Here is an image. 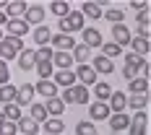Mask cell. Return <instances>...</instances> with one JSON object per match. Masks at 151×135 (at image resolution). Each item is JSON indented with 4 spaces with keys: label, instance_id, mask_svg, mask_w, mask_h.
<instances>
[{
    "label": "cell",
    "instance_id": "9a60e30c",
    "mask_svg": "<svg viewBox=\"0 0 151 135\" xmlns=\"http://www.w3.org/2000/svg\"><path fill=\"white\" fill-rule=\"evenodd\" d=\"M128 91H130V96H143V94H149V78H133V81H128Z\"/></svg>",
    "mask_w": 151,
    "mask_h": 135
},
{
    "label": "cell",
    "instance_id": "8d00e7d4",
    "mask_svg": "<svg viewBox=\"0 0 151 135\" xmlns=\"http://www.w3.org/2000/svg\"><path fill=\"white\" fill-rule=\"evenodd\" d=\"M34 70L39 73V81H50V75L55 73L52 62H34Z\"/></svg>",
    "mask_w": 151,
    "mask_h": 135
},
{
    "label": "cell",
    "instance_id": "c3c4849f",
    "mask_svg": "<svg viewBox=\"0 0 151 135\" xmlns=\"http://www.w3.org/2000/svg\"><path fill=\"white\" fill-rule=\"evenodd\" d=\"M3 36H5V31H3V29H0V42H3Z\"/></svg>",
    "mask_w": 151,
    "mask_h": 135
},
{
    "label": "cell",
    "instance_id": "44dd1931",
    "mask_svg": "<svg viewBox=\"0 0 151 135\" xmlns=\"http://www.w3.org/2000/svg\"><path fill=\"white\" fill-rule=\"evenodd\" d=\"M16 127H18V135H37V133H39V125H37L34 120H29L26 114L16 122Z\"/></svg>",
    "mask_w": 151,
    "mask_h": 135
},
{
    "label": "cell",
    "instance_id": "5b68a950",
    "mask_svg": "<svg viewBox=\"0 0 151 135\" xmlns=\"http://www.w3.org/2000/svg\"><path fill=\"white\" fill-rule=\"evenodd\" d=\"M50 44L55 52H70L76 47V39L70 34H52V39H50Z\"/></svg>",
    "mask_w": 151,
    "mask_h": 135
},
{
    "label": "cell",
    "instance_id": "7402d4cb",
    "mask_svg": "<svg viewBox=\"0 0 151 135\" xmlns=\"http://www.w3.org/2000/svg\"><path fill=\"white\" fill-rule=\"evenodd\" d=\"M70 57H73V62H78V65H89L91 49L86 44H76L73 49H70Z\"/></svg>",
    "mask_w": 151,
    "mask_h": 135
},
{
    "label": "cell",
    "instance_id": "d590c367",
    "mask_svg": "<svg viewBox=\"0 0 151 135\" xmlns=\"http://www.w3.org/2000/svg\"><path fill=\"white\" fill-rule=\"evenodd\" d=\"M16 89H18V86H13V83L0 86V104H11V101L16 99Z\"/></svg>",
    "mask_w": 151,
    "mask_h": 135
},
{
    "label": "cell",
    "instance_id": "836d02e7",
    "mask_svg": "<svg viewBox=\"0 0 151 135\" xmlns=\"http://www.w3.org/2000/svg\"><path fill=\"white\" fill-rule=\"evenodd\" d=\"M102 16H104V18L112 24V26L125 21V11H122V8H107V11H102Z\"/></svg>",
    "mask_w": 151,
    "mask_h": 135
},
{
    "label": "cell",
    "instance_id": "2e32d148",
    "mask_svg": "<svg viewBox=\"0 0 151 135\" xmlns=\"http://www.w3.org/2000/svg\"><path fill=\"white\" fill-rule=\"evenodd\" d=\"M125 101H128V96H125L122 91H112V96H109L107 106H109L112 114H117V112H125Z\"/></svg>",
    "mask_w": 151,
    "mask_h": 135
},
{
    "label": "cell",
    "instance_id": "ee69618b",
    "mask_svg": "<svg viewBox=\"0 0 151 135\" xmlns=\"http://www.w3.org/2000/svg\"><path fill=\"white\" fill-rule=\"evenodd\" d=\"M128 8H133V11H138V13H143V11H149V3H130Z\"/></svg>",
    "mask_w": 151,
    "mask_h": 135
},
{
    "label": "cell",
    "instance_id": "4dcf8cb0",
    "mask_svg": "<svg viewBox=\"0 0 151 135\" xmlns=\"http://www.w3.org/2000/svg\"><path fill=\"white\" fill-rule=\"evenodd\" d=\"M50 13L58 16V18H65V16L70 13V3H65V0H52V3H50Z\"/></svg>",
    "mask_w": 151,
    "mask_h": 135
},
{
    "label": "cell",
    "instance_id": "60d3db41",
    "mask_svg": "<svg viewBox=\"0 0 151 135\" xmlns=\"http://www.w3.org/2000/svg\"><path fill=\"white\" fill-rule=\"evenodd\" d=\"M5 83H11V70H8V62L0 60V86H5Z\"/></svg>",
    "mask_w": 151,
    "mask_h": 135
},
{
    "label": "cell",
    "instance_id": "9c48e42d",
    "mask_svg": "<svg viewBox=\"0 0 151 135\" xmlns=\"http://www.w3.org/2000/svg\"><path fill=\"white\" fill-rule=\"evenodd\" d=\"M130 39H133V34H130V29H128L125 24H115V26H112V42L117 47L130 44Z\"/></svg>",
    "mask_w": 151,
    "mask_h": 135
},
{
    "label": "cell",
    "instance_id": "e575fe53",
    "mask_svg": "<svg viewBox=\"0 0 151 135\" xmlns=\"http://www.w3.org/2000/svg\"><path fill=\"white\" fill-rule=\"evenodd\" d=\"M99 49H102V55H104L107 60H115L117 55H122V47H117L115 42H102V47H99Z\"/></svg>",
    "mask_w": 151,
    "mask_h": 135
},
{
    "label": "cell",
    "instance_id": "f546056e",
    "mask_svg": "<svg viewBox=\"0 0 151 135\" xmlns=\"http://www.w3.org/2000/svg\"><path fill=\"white\" fill-rule=\"evenodd\" d=\"M3 117H5V122H18L24 117V112H21V106H16L11 101V104H3Z\"/></svg>",
    "mask_w": 151,
    "mask_h": 135
},
{
    "label": "cell",
    "instance_id": "7c38bea8",
    "mask_svg": "<svg viewBox=\"0 0 151 135\" xmlns=\"http://www.w3.org/2000/svg\"><path fill=\"white\" fill-rule=\"evenodd\" d=\"M91 68H94V73H96V75H99V73H102V75H109L112 70H115V62L107 60L104 55H96V57L91 60Z\"/></svg>",
    "mask_w": 151,
    "mask_h": 135
},
{
    "label": "cell",
    "instance_id": "6da1fadb",
    "mask_svg": "<svg viewBox=\"0 0 151 135\" xmlns=\"http://www.w3.org/2000/svg\"><path fill=\"white\" fill-rule=\"evenodd\" d=\"M21 49H24V39H16V36H3V42H0V60H3V62L16 60Z\"/></svg>",
    "mask_w": 151,
    "mask_h": 135
},
{
    "label": "cell",
    "instance_id": "3957f363",
    "mask_svg": "<svg viewBox=\"0 0 151 135\" xmlns=\"http://www.w3.org/2000/svg\"><path fill=\"white\" fill-rule=\"evenodd\" d=\"M45 16H47L45 5H29L26 13H24V21H26V26H42Z\"/></svg>",
    "mask_w": 151,
    "mask_h": 135
},
{
    "label": "cell",
    "instance_id": "ab89813d",
    "mask_svg": "<svg viewBox=\"0 0 151 135\" xmlns=\"http://www.w3.org/2000/svg\"><path fill=\"white\" fill-rule=\"evenodd\" d=\"M146 127H149V125H141V122H130V125H128V135H146Z\"/></svg>",
    "mask_w": 151,
    "mask_h": 135
},
{
    "label": "cell",
    "instance_id": "603a6c76",
    "mask_svg": "<svg viewBox=\"0 0 151 135\" xmlns=\"http://www.w3.org/2000/svg\"><path fill=\"white\" fill-rule=\"evenodd\" d=\"M16 60H18V70H26V73L34 70V49H21Z\"/></svg>",
    "mask_w": 151,
    "mask_h": 135
},
{
    "label": "cell",
    "instance_id": "1f68e13d",
    "mask_svg": "<svg viewBox=\"0 0 151 135\" xmlns=\"http://www.w3.org/2000/svg\"><path fill=\"white\" fill-rule=\"evenodd\" d=\"M125 106H130L133 112H143V109L149 106V94H143V96H128Z\"/></svg>",
    "mask_w": 151,
    "mask_h": 135
},
{
    "label": "cell",
    "instance_id": "d6986e66",
    "mask_svg": "<svg viewBox=\"0 0 151 135\" xmlns=\"http://www.w3.org/2000/svg\"><path fill=\"white\" fill-rule=\"evenodd\" d=\"M70 65H73L70 52H52V68H58V70H70Z\"/></svg>",
    "mask_w": 151,
    "mask_h": 135
},
{
    "label": "cell",
    "instance_id": "8992f818",
    "mask_svg": "<svg viewBox=\"0 0 151 135\" xmlns=\"http://www.w3.org/2000/svg\"><path fill=\"white\" fill-rule=\"evenodd\" d=\"M5 29H8L5 36H16V39H21L24 34H29V26H26L24 18H8V21H5ZM5 29H3V31H5Z\"/></svg>",
    "mask_w": 151,
    "mask_h": 135
},
{
    "label": "cell",
    "instance_id": "ac0fdd59",
    "mask_svg": "<svg viewBox=\"0 0 151 135\" xmlns=\"http://www.w3.org/2000/svg\"><path fill=\"white\" fill-rule=\"evenodd\" d=\"M89 114H91V122H102V120H107L112 112H109V106H107L104 101H94L91 109H89Z\"/></svg>",
    "mask_w": 151,
    "mask_h": 135
},
{
    "label": "cell",
    "instance_id": "7dc6e473",
    "mask_svg": "<svg viewBox=\"0 0 151 135\" xmlns=\"http://www.w3.org/2000/svg\"><path fill=\"white\" fill-rule=\"evenodd\" d=\"M5 21H8V18H5V13H3V11H0V29H3V26H5Z\"/></svg>",
    "mask_w": 151,
    "mask_h": 135
},
{
    "label": "cell",
    "instance_id": "e0dca14e",
    "mask_svg": "<svg viewBox=\"0 0 151 135\" xmlns=\"http://www.w3.org/2000/svg\"><path fill=\"white\" fill-rule=\"evenodd\" d=\"M31 86H34V94H42L45 99L58 96V86H55L52 81H37V83H31Z\"/></svg>",
    "mask_w": 151,
    "mask_h": 135
},
{
    "label": "cell",
    "instance_id": "bcb514c9",
    "mask_svg": "<svg viewBox=\"0 0 151 135\" xmlns=\"http://www.w3.org/2000/svg\"><path fill=\"white\" fill-rule=\"evenodd\" d=\"M138 26H149V11L138 13Z\"/></svg>",
    "mask_w": 151,
    "mask_h": 135
},
{
    "label": "cell",
    "instance_id": "ba28073f",
    "mask_svg": "<svg viewBox=\"0 0 151 135\" xmlns=\"http://www.w3.org/2000/svg\"><path fill=\"white\" fill-rule=\"evenodd\" d=\"M107 122H109V130H112V133H122V130H128V125H130V114H128V112H117V114H109Z\"/></svg>",
    "mask_w": 151,
    "mask_h": 135
},
{
    "label": "cell",
    "instance_id": "f6af8a7d",
    "mask_svg": "<svg viewBox=\"0 0 151 135\" xmlns=\"http://www.w3.org/2000/svg\"><path fill=\"white\" fill-rule=\"evenodd\" d=\"M122 78H125V81H133V78H138V73L130 70V68H122Z\"/></svg>",
    "mask_w": 151,
    "mask_h": 135
},
{
    "label": "cell",
    "instance_id": "f1b7e54d",
    "mask_svg": "<svg viewBox=\"0 0 151 135\" xmlns=\"http://www.w3.org/2000/svg\"><path fill=\"white\" fill-rule=\"evenodd\" d=\"M130 47H133L130 52H133V55H138V57H146V55H149V49H151L149 39H138V36H133V39H130Z\"/></svg>",
    "mask_w": 151,
    "mask_h": 135
},
{
    "label": "cell",
    "instance_id": "f907efd6",
    "mask_svg": "<svg viewBox=\"0 0 151 135\" xmlns=\"http://www.w3.org/2000/svg\"><path fill=\"white\" fill-rule=\"evenodd\" d=\"M94 135H102V133H94Z\"/></svg>",
    "mask_w": 151,
    "mask_h": 135
},
{
    "label": "cell",
    "instance_id": "d4e9b609",
    "mask_svg": "<svg viewBox=\"0 0 151 135\" xmlns=\"http://www.w3.org/2000/svg\"><path fill=\"white\" fill-rule=\"evenodd\" d=\"M65 21H68V29H70V34H73V31H81L83 26H86V18L81 16V11H70V13L65 16Z\"/></svg>",
    "mask_w": 151,
    "mask_h": 135
},
{
    "label": "cell",
    "instance_id": "cb8c5ba5",
    "mask_svg": "<svg viewBox=\"0 0 151 135\" xmlns=\"http://www.w3.org/2000/svg\"><path fill=\"white\" fill-rule=\"evenodd\" d=\"M70 99H73V104H89V89L86 86H81V83H76L70 86Z\"/></svg>",
    "mask_w": 151,
    "mask_h": 135
},
{
    "label": "cell",
    "instance_id": "4316f807",
    "mask_svg": "<svg viewBox=\"0 0 151 135\" xmlns=\"http://www.w3.org/2000/svg\"><path fill=\"white\" fill-rule=\"evenodd\" d=\"M143 65H149L146 57H138V55H133V52H125V68H130V70L141 73V68H143Z\"/></svg>",
    "mask_w": 151,
    "mask_h": 135
},
{
    "label": "cell",
    "instance_id": "ffe728a7",
    "mask_svg": "<svg viewBox=\"0 0 151 135\" xmlns=\"http://www.w3.org/2000/svg\"><path fill=\"white\" fill-rule=\"evenodd\" d=\"M112 86H109V83H107V81H96V83H94V96H96V101H109V96H112Z\"/></svg>",
    "mask_w": 151,
    "mask_h": 135
},
{
    "label": "cell",
    "instance_id": "30bf717a",
    "mask_svg": "<svg viewBox=\"0 0 151 135\" xmlns=\"http://www.w3.org/2000/svg\"><path fill=\"white\" fill-rule=\"evenodd\" d=\"M52 83L58 89H70V86H76V73L73 70H55L52 73Z\"/></svg>",
    "mask_w": 151,
    "mask_h": 135
},
{
    "label": "cell",
    "instance_id": "681fc988",
    "mask_svg": "<svg viewBox=\"0 0 151 135\" xmlns=\"http://www.w3.org/2000/svg\"><path fill=\"white\" fill-rule=\"evenodd\" d=\"M3 122H5V117H3V112H0V125H3Z\"/></svg>",
    "mask_w": 151,
    "mask_h": 135
},
{
    "label": "cell",
    "instance_id": "277c9868",
    "mask_svg": "<svg viewBox=\"0 0 151 135\" xmlns=\"http://www.w3.org/2000/svg\"><path fill=\"white\" fill-rule=\"evenodd\" d=\"M81 34H83V42H81V44H86L89 49H99L102 42H104V39H102V31L94 29V26H83Z\"/></svg>",
    "mask_w": 151,
    "mask_h": 135
},
{
    "label": "cell",
    "instance_id": "52a82bcc",
    "mask_svg": "<svg viewBox=\"0 0 151 135\" xmlns=\"http://www.w3.org/2000/svg\"><path fill=\"white\" fill-rule=\"evenodd\" d=\"M73 73H76V81H81V86H86V89H89V86H94V83L99 81L91 65H78Z\"/></svg>",
    "mask_w": 151,
    "mask_h": 135
},
{
    "label": "cell",
    "instance_id": "d6a6232c",
    "mask_svg": "<svg viewBox=\"0 0 151 135\" xmlns=\"http://www.w3.org/2000/svg\"><path fill=\"white\" fill-rule=\"evenodd\" d=\"M26 117L34 120L37 125H42V122L47 120V112H45V106H42V104H37V101H34V104L29 106V114H26Z\"/></svg>",
    "mask_w": 151,
    "mask_h": 135
},
{
    "label": "cell",
    "instance_id": "b9f144b4",
    "mask_svg": "<svg viewBox=\"0 0 151 135\" xmlns=\"http://www.w3.org/2000/svg\"><path fill=\"white\" fill-rule=\"evenodd\" d=\"M0 135H18L16 122H3V125H0Z\"/></svg>",
    "mask_w": 151,
    "mask_h": 135
},
{
    "label": "cell",
    "instance_id": "7bdbcfd3",
    "mask_svg": "<svg viewBox=\"0 0 151 135\" xmlns=\"http://www.w3.org/2000/svg\"><path fill=\"white\" fill-rule=\"evenodd\" d=\"M130 122H141V125H149V114H146V109H143V112H136V114L130 117Z\"/></svg>",
    "mask_w": 151,
    "mask_h": 135
},
{
    "label": "cell",
    "instance_id": "484cf974",
    "mask_svg": "<svg viewBox=\"0 0 151 135\" xmlns=\"http://www.w3.org/2000/svg\"><path fill=\"white\" fill-rule=\"evenodd\" d=\"M81 16H83V18H91V21H99V18H102V8H99L96 3L86 0V3L81 5Z\"/></svg>",
    "mask_w": 151,
    "mask_h": 135
},
{
    "label": "cell",
    "instance_id": "74e56055",
    "mask_svg": "<svg viewBox=\"0 0 151 135\" xmlns=\"http://www.w3.org/2000/svg\"><path fill=\"white\" fill-rule=\"evenodd\" d=\"M52 52H55V49H50V47L34 49V62H52Z\"/></svg>",
    "mask_w": 151,
    "mask_h": 135
},
{
    "label": "cell",
    "instance_id": "8fae6325",
    "mask_svg": "<svg viewBox=\"0 0 151 135\" xmlns=\"http://www.w3.org/2000/svg\"><path fill=\"white\" fill-rule=\"evenodd\" d=\"M39 127L45 130L42 135H63L65 133V125H63V120H58V117H47Z\"/></svg>",
    "mask_w": 151,
    "mask_h": 135
},
{
    "label": "cell",
    "instance_id": "816d5d0a",
    "mask_svg": "<svg viewBox=\"0 0 151 135\" xmlns=\"http://www.w3.org/2000/svg\"><path fill=\"white\" fill-rule=\"evenodd\" d=\"M63 135H68V133H63Z\"/></svg>",
    "mask_w": 151,
    "mask_h": 135
},
{
    "label": "cell",
    "instance_id": "5bb4252c",
    "mask_svg": "<svg viewBox=\"0 0 151 135\" xmlns=\"http://www.w3.org/2000/svg\"><path fill=\"white\" fill-rule=\"evenodd\" d=\"M26 8H29V3H24V0H13V3H8L5 5V18H24L26 13Z\"/></svg>",
    "mask_w": 151,
    "mask_h": 135
},
{
    "label": "cell",
    "instance_id": "4fadbf2b",
    "mask_svg": "<svg viewBox=\"0 0 151 135\" xmlns=\"http://www.w3.org/2000/svg\"><path fill=\"white\" fill-rule=\"evenodd\" d=\"M45 112H47V117H58L60 120V114L65 112V104L60 101V96H52V99H45Z\"/></svg>",
    "mask_w": 151,
    "mask_h": 135
},
{
    "label": "cell",
    "instance_id": "7a4b0ae2",
    "mask_svg": "<svg viewBox=\"0 0 151 135\" xmlns=\"http://www.w3.org/2000/svg\"><path fill=\"white\" fill-rule=\"evenodd\" d=\"M13 104H16V106H21V109L34 104V86H31V83H24V86H18V89H16Z\"/></svg>",
    "mask_w": 151,
    "mask_h": 135
},
{
    "label": "cell",
    "instance_id": "f35d334b",
    "mask_svg": "<svg viewBox=\"0 0 151 135\" xmlns=\"http://www.w3.org/2000/svg\"><path fill=\"white\" fill-rule=\"evenodd\" d=\"M94 133H96V127H94L91 120H83L76 125V135H94Z\"/></svg>",
    "mask_w": 151,
    "mask_h": 135
},
{
    "label": "cell",
    "instance_id": "83f0119b",
    "mask_svg": "<svg viewBox=\"0 0 151 135\" xmlns=\"http://www.w3.org/2000/svg\"><path fill=\"white\" fill-rule=\"evenodd\" d=\"M31 36H34V42H37L39 47H47L50 39H52V31H50V26H37Z\"/></svg>",
    "mask_w": 151,
    "mask_h": 135
}]
</instances>
